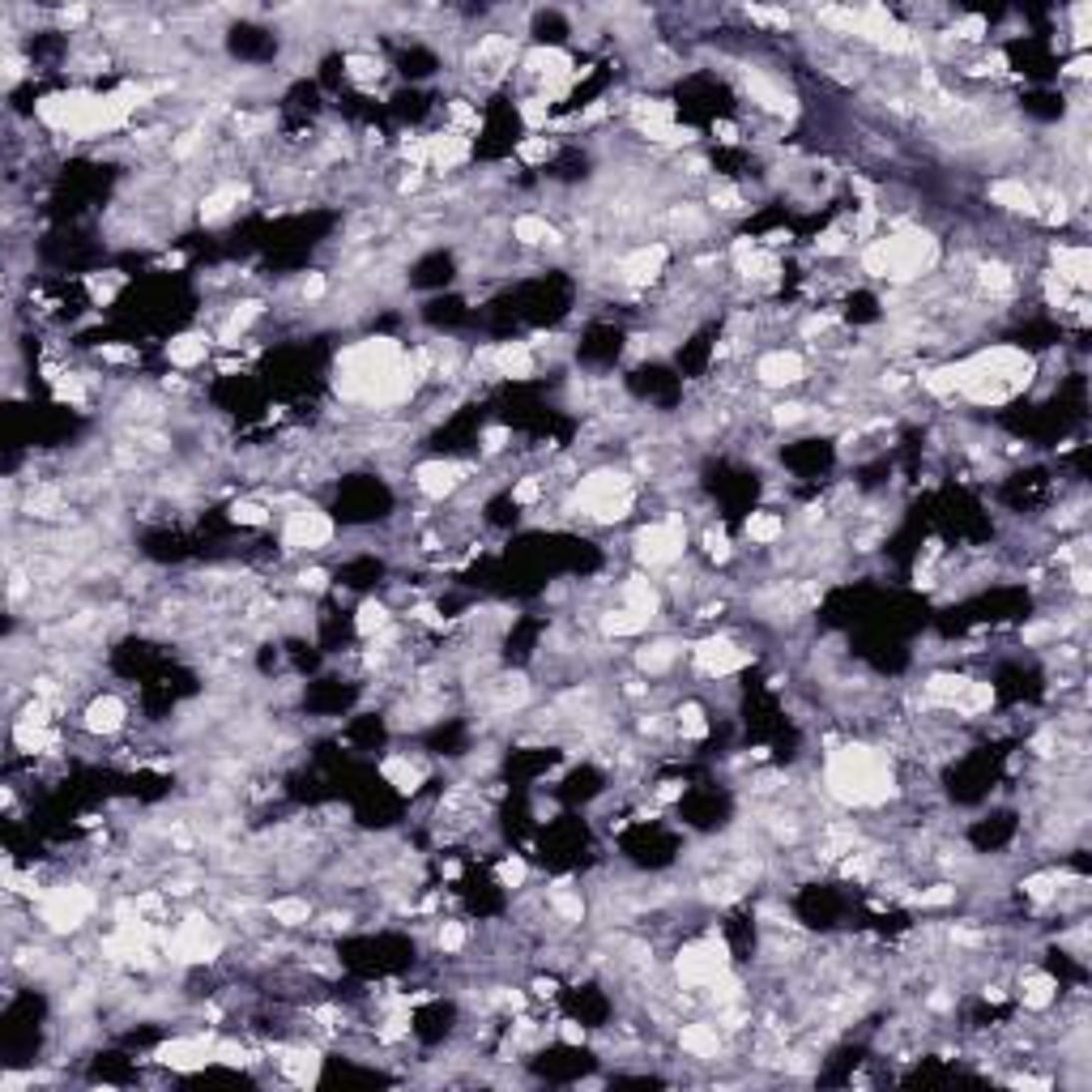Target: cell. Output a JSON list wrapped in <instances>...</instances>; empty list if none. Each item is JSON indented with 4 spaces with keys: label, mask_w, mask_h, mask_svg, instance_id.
<instances>
[{
    "label": "cell",
    "mask_w": 1092,
    "mask_h": 1092,
    "mask_svg": "<svg viewBox=\"0 0 1092 1092\" xmlns=\"http://www.w3.org/2000/svg\"><path fill=\"white\" fill-rule=\"evenodd\" d=\"M214 333L210 329H184V333H176V337H167V346H163V358L171 363V371H184V376H189V371H197V367H206L210 363V354H214Z\"/></svg>",
    "instance_id": "obj_1"
},
{
    "label": "cell",
    "mask_w": 1092,
    "mask_h": 1092,
    "mask_svg": "<svg viewBox=\"0 0 1092 1092\" xmlns=\"http://www.w3.org/2000/svg\"><path fill=\"white\" fill-rule=\"evenodd\" d=\"M807 887H811V896H816V913H819V883H807ZM823 896H832V883H823ZM816 913H803V917H799L803 930H807V922H811V917H816ZM832 922H840V909H836V904L823 900V930H828Z\"/></svg>",
    "instance_id": "obj_2"
}]
</instances>
